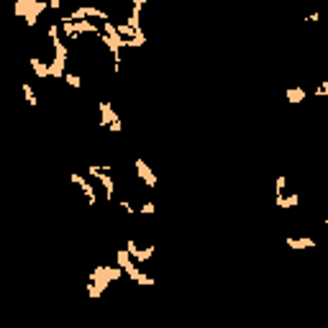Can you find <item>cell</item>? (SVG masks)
Listing matches in <instances>:
<instances>
[{
    "label": "cell",
    "mask_w": 328,
    "mask_h": 328,
    "mask_svg": "<svg viewBox=\"0 0 328 328\" xmlns=\"http://www.w3.org/2000/svg\"><path fill=\"white\" fill-rule=\"evenodd\" d=\"M123 277V272L118 269V267H95L93 272H90V280H88V297L90 300H98V297H103V292L111 287L116 280H121Z\"/></svg>",
    "instance_id": "obj_1"
},
{
    "label": "cell",
    "mask_w": 328,
    "mask_h": 328,
    "mask_svg": "<svg viewBox=\"0 0 328 328\" xmlns=\"http://www.w3.org/2000/svg\"><path fill=\"white\" fill-rule=\"evenodd\" d=\"M46 8H49L46 0H16L13 13H16L21 21H26V26H29V29H34L36 21H39V16H41Z\"/></svg>",
    "instance_id": "obj_2"
},
{
    "label": "cell",
    "mask_w": 328,
    "mask_h": 328,
    "mask_svg": "<svg viewBox=\"0 0 328 328\" xmlns=\"http://www.w3.org/2000/svg\"><path fill=\"white\" fill-rule=\"evenodd\" d=\"M111 172H113V164H103V167H100V164H88V177L100 180V185H103V190H105V200H108V203L116 198V182H113Z\"/></svg>",
    "instance_id": "obj_3"
},
{
    "label": "cell",
    "mask_w": 328,
    "mask_h": 328,
    "mask_svg": "<svg viewBox=\"0 0 328 328\" xmlns=\"http://www.w3.org/2000/svg\"><path fill=\"white\" fill-rule=\"evenodd\" d=\"M98 111H100V128H108V131H113V133H123V121H121V116L113 111L111 103L100 100V103H98Z\"/></svg>",
    "instance_id": "obj_4"
},
{
    "label": "cell",
    "mask_w": 328,
    "mask_h": 328,
    "mask_svg": "<svg viewBox=\"0 0 328 328\" xmlns=\"http://www.w3.org/2000/svg\"><path fill=\"white\" fill-rule=\"evenodd\" d=\"M116 267L123 272V275L131 280V282H136V277L141 275V269H139V264H136L131 257H128V252L126 249H118L116 252Z\"/></svg>",
    "instance_id": "obj_5"
},
{
    "label": "cell",
    "mask_w": 328,
    "mask_h": 328,
    "mask_svg": "<svg viewBox=\"0 0 328 328\" xmlns=\"http://www.w3.org/2000/svg\"><path fill=\"white\" fill-rule=\"evenodd\" d=\"M123 249L128 252V257H131L136 264H144V262H149V259L154 257L156 246H146V249H141V246L136 243V238H126V246H123Z\"/></svg>",
    "instance_id": "obj_6"
},
{
    "label": "cell",
    "mask_w": 328,
    "mask_h": 328,
    "mask_svg": "<svg viewBox=\"0 0 328 328\" xmlns=\"http://www.w3.org/2000/svg\"><path fill=\"white\" fill-rule=\"evenodd\" d=\"M133 170H136V177H139V180H141L149 190H154V187H156V182H159V180H156V175L151 172V167H149V164H146L141 156H136V159H133Z\"/></svg>",
    "instance_id": "obj_7"
},
{
    "label": "cell",
    "mask_w": 328,
    "mask_h": 328,
    "mask_svg": "<svg viewBox=\"0 0 328 328\" xmlns=\"http://www.w3.org/2000/svg\"><path fill=\"white\" fill-rule=\"evenodd\" d=\"M69 182H72V185H77V187L82 190V195H85L88 205H95V203H98V195H95V187L90 185V180H88V177H82L79 172H72V175H69Z\"/></svg>",
    "instance_id": "obj_8"
},
{
    "label": "cell",
    "mask_w": 328,
    "mask_h": 328,
    "mask_svg": "<svg viewBox=\"0 0 328 328\" xmlns=\"http://www.w3.org/2000/svg\"><path fill=\"white\" fill-rule=\"evenodd\" d=\"M310 246H315V238L310 236H287V249L292 252H303V249H310Z\"/></svg>",
    "instance_id": "obj_9"
},
{
    "label": "cell",
    "mask_w": 328,
    "mask_h": 328,
    "mask_svg": "<svg viewBox=\"0 0 328 328\" xmlns=\"http://www.w3.org/2000/svg\"><path fill=\"white\" fill-rule=\"evenodd\" d=\"M74 34H77V36H82V34L100 36V26L93 23V21H74Z\"/></svg>",
    "instance_id": "obj_10"
},
{
    "label": "cell",
    "mask_w": 328,
    "mask_h": 328,
    "mask_svg": "<svg viewBox=\"0 0 328 328\" xmlns=\"http://www.w3.org/2000/svg\"><path fill=\"white\" fill-rule=\"evenodd\" d=\"M29 67H31V72H34L39 79H49V62H44V59H39V57H31V59H29Z\"/></svg>",
    "instance_id": "obj_11"
},
{
    "label": "cell",
    "mask_w": 328,
    "mask_h": 328,
    "mask_svg": "<svg viewBox=\"0 0 328 328\" xmlns=\"http://www.w3.org/2000/svg\"><path fill=\"white\" fill-rule=\"evenodd\" d=\"M21 93H23V100H26V105H29V108H36V105H39V98H36V93H34V88H31V82H23V79H21Z\"/></svg>",
    "instance_id": "obj_12"
},
{
    "label": "cell",
    "mask_w": 328,
    "mask_h": 328,
    "mask_svg": "<svg viewBox=\"0 0 328 328\" xmlns=\"http://www.w3.org/2000/svg\"><path fill=\"white\" fill-rule=\"evenodd\" d=\"M275 205L277 208H282V210H290V208H295V205H300V195L297 193H292V195H277L275 198Z\"/></svg>",
    "instance_id": "obj_13"
},
{
    "label": "cell",
    "mask_w": 328,
    "mask_h": 328,
    "mask_svg": "<svg viewBox=\"0 0 328 328\" xmlns=\"http://www.w3.org/2000/svg\"><path fill=\"white\" fill-rule=\"evenodd\" d=\"M308 98V93L303 88H287V103H303Z\"/></svg>",
    "instance_id": "obj_14"
},
{
    "label": "cell",
    "mask_w": 328,
    "mask_h": 328,
    "mask_svg": "<svg viewBox=\"0 0 328 328\" xmlns=\"http://www.w3.org/2000/svg\"><path fill=\"white\" fill-rule=\"evenodd\" d=\"M64 82H67V85L72 88V90H79L82 88V77L79 74H74V72H64V77H62Z\"/></svg>",
    "instance_id": "obj_15"
},
{
    "label": "cell",
    "mask_w": 328,
    "mask_h": 328,
    "mask_svg": "<svg viewBox=\"0 0 328 328\" xmlns=\"http://www.w3.org/2000/svg\"><path fill=\"white\" fill-rule=\"evenodd\" d=\"M133 285H139V287H154V285H156V280H154V277H149V275H144V272H141V275L136 277V282H133Z\"/></svg>",
    "instance_id": "obj_16"
},
{
    "label": "cell",
    "mask_w": 328,
    "mask_h": 328,
    "mask_svg": "<svg viewBox=\"0 0 328 328\" xmlns=\"http://www.w3.org/2000/svg\"><path fill=\"white\" fill-rule=\"evenodd\" d=\"M285 185H287V177L280 175V177L275 180V198H277V195H285Z\"/></svg>",
    "instance_id": "obj_17"
},
{
    "label": "cell",
    "mask_w": 328,
    "mask_h": 328,
    "mask_svg": "<svg viewBox=\"0 0 328 328\" xmlns=\"http://www.w3.org/2000/svg\"><path fill=\"white\" fill-rule=\"evenodd\" d=\"M136 213H141V215H151V213H156V205H154L151 200H146V203H141V208L136 210Z\"/></svg>",
    "instance_id": "obj_18"
},
{
    "label": "cell",
    "mask_w": 328,
    "mask_h": 328,
    "mask_svg": "<svg viewBox=\"0 0 328 328\" xmlns=\"http://www.w3.org/2000/svg\"><path fill=\"white\" fill-rule=\"evenodd\" d=\"M315 98H323V95H328V82H320V85L315 88V93H313Z\"/></svg>",
    "instance_id": "obj_19"
},
{
    "label": "cell",
    "mask_w": 328,
    "mask_h": 328,
    "mask_svg": "<svg viewBox=\"0 0 328 328\" xmlns=\"http://www.w3.org/2000/svg\"><path fill=\"white\" fill-rule=\"evenodd\" d=\"M121 208H123V210H126L128 215H136V208H133V205H131L128 200H121Z\"/></svg>",
    "instance_id": "obj_20"
},
{
    "label": "cell",
    "mask_w": 328,
    "mask_h": 328,
    "mask_svg": "<svg viewBox=\"0 0 328 328\" xmlns=\"http://www.w3.org/2000/svg\"><path fill=\"white\" fill-rule=\"evenodd\" d=\"M46 3H49L51 11H59V8H62V0H46Z\"/></svg>",
    "instance_id": "obj_21"
}]
</instances>
